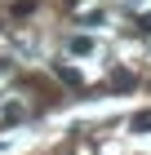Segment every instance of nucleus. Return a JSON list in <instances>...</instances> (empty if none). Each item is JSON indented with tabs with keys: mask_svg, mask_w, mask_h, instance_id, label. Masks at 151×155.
I'll return each instance as SVG.
<instances>
[{
	"mask_svg": "<svg viewBox=\"0 0 151 155\" xmlns=\"http://www.w3.org/2000/svg\"><path fill=\"white\" fill-rule=\"evenodd\" d=\"M129 129L133 133H151V111H138V115L129 120Z\"/></svg>",
	"mask_w": 151,
	"mask_h": 155,
	"instance_id": "1",
	"label": "nucleus"
},
{
	"mask_svg": "<svg viewBox=\"0 0 151 155\" xmlns=\"http://www.w3.org/2000/svg\"><path fill=\"white\" fill-rule=\"evenodd\" d=\"M89 49H93L89 36H76V40H71V53H89Z\"/></svg>",
	"mask_w": 151,
	"mask_h": 155,
	"instance_id": "2",
	"label": "nucleus"
},
{
	"mask_svg": "<svg viewBox=\"0 0 151 155\" xmlns=\"http://www.w3.org/2000/svg\"><path fill=\"white\" fill-rule=\"evenodd\" d=\"M0 120H5V124H13V120H22V107H18V102H9V107H5V115H0Z\"/></svg>",
	"mask_w": 151,
	"mask_h": 155,
	"instance_id": "3",
	"label": "nucleus"
},
{
	"mask_svg": "<svg viewBox=\"0 0 151 155\" xmlns=\"http://www.w3.org/2000/svg\"><path fill=\"white\" fill-rule=\"evenodd\" d=\"M111 84H116V89H133V75H129V71H116V75H111Z\"/></svg>",
	"mask_w": 151,
	"mask_h": 155,
	"instance_id": "4",
	"label": "nucleus"
},
{
	"mask_svg": "<svg viewBox=\"0 0 151 155\" xmlns=\"http://www.w3.org/2000/svg\"><path fill=\"white\" fill-rule=\"evenodd\" d=\"M58 80H67V84H80V71H71V67H58Z\"/></svg>",
	"mask_w": 151,
	"mask_h": 155,
	"instance_id": "5",
	"label": "nucleus"
},
{
	"mask_svg": "<svg viewBox=\"0 0 151 155\" xmlns=\"http://www.w3.org/2000/svg\"><path fill=\"white\" fill-rule=\"evenodd\" d=\"M138 31H151V13H142V18H138Z\"/></svg>",
	"mask_w": 151,
	"mask_h": 155,
	"instance_id": "6",
	"label": "nucleus"
}]
</instances>
